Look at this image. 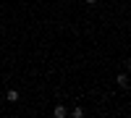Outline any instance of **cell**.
<instances>
[{"label":"cell","instance_id":"1","mask_svg":"<svg viewBox=\"0 0 131 118\" xmlns=\"http://www.w3.org/2000/svg\"><path fill=\"white\" fill-rule=\"evenodd\" d=\"M115 81H118V87H121V89H126V87H128V73H118Z\"/></svg>","mask_w":131,"mask_h":118},{"label":"cell","instance_id":"2","mask_svg":"<svg viewBox=\"0 0 131 118\" xmlns=\"http://www.w3.org/2000/svg\"><path fill=\"white\" fill-rule=\"evenodd\" d=\"M52 115H55V118H66V115H68V110H66L63 105H55V110H52Z\"/></svg>","mask_w":131,"mask_h":118},{"label":"cell","instance_id":"3","mask_svg":"<svg viewBox=\"0 0 131 118\" xmlns=\"http://www.w3.org/2000/svg\"><path fill=\"white\" fill-rule=\"evenodd\" d=\"M5 100H10V102H16V100H18V92H16V89H8V97H5Z\"/></svg>","mask_w":131,"mask_h":118},{"label":"cell","instance_id":"4","mask_svg":"<svg viewBox=\"0 0 131 118\" xmlns=\"http://www.w3.org/2000/svg\"><path fill=\"white\" fill-rule=\"evenodd\" d=\"M71 115H73V118H81V115H84V110H81V108H73V110H71Z\"/></svg>","mask_w":131,"mask_h":118},{"label":"cell","instance_id":"5","mask_svg":"<svg viewBox=\"0 0 131 118\" xmlns=\"http://www.w3.org/2000/svg\"><path fill=\"white\" fill-rule=\"evenodd\" d=\"M126 68H128V73H131V58H126Z\"/></svg>","mask_w":131,"mask_h":118},{"label":"cell","instance_id":"6","mask_svg":"<svg viewBox=\"0 0 131 118\" xmlns=\"http://www.w3.org/2000/svg\"><path fill=\"white\" fill-rule=\"evenodd\" d=\"M86 3H97V0H86Z\"/></svg>","mask_w":131,"mask_h":118}]
</instances>
